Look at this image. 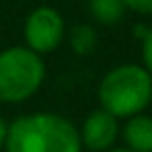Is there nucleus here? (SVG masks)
I'll return each mask as SVG.
<instances>
[{
    "label": "nucleus",
    "mask_w": 152,
    "mask_h": 152,
    "mask_svg": "<svg viewBox=\"0 0 152 152\" xmlns=\"http://www.w3.org/2000/svg\"><path fill=\"white\" fill-rule=\"evenodd\" d=\"M123 5L137 14H152V0H123Z\"/></svg>",
    "instance_id": "obj_10"
},
{
    "label": "nucleus",
    "mask_w": 152,
    "mask_h": 152,
    "mask_svg": "<svg viewBox=\"0 0 152 152\" xmlns=\"http://www.w3.org/2000/svg\"><path fill=\"white\" fill-rule=\"evenodd\" d=\"M141 40H143V47H141V54H143V65H145L148 74L152 76V29H148L145 36H143Z\"/></svg>",
    "instance_id": "obj_9"
},
{
    "label": "nucleus",
    "mask_w": 152,
    "mask_h": 152,
    "mask_svg": "<svg viewBox=\"0 0 152 152\" xmlns=\"http://www.w3.org/2000/svg\"><path fill=\"white\" fill-rule=\"evenodd\" d=\"M7 152H81V134L65 116L52 112L25 114L7 125Z\"/></svg>",
    "instance_id": "obj_1"
},
{
    "label": "nucleus",
    "mask_w": 152,
    "mask_h": 152,
    "mask_svg": "<svg viewBox=\"0 0 152 152\" xmlns=\"http://www.w3.org/2000/svg\"><path fill=\"white\" fill-rule=\"evenodd\" d=\"M45 81V63L29 47L0 52V101L23 103L38 92Z\"/></svg>",
    "instance_id": "obj_3"
},
{
    "label": "nucleus",
    "mask_w": 152,
    "mask_h": 152,
    "mask_svg": "<svg viewBox=\"0 0 152 152\" xmlns=\"http://www.w3.org/2000/svg\"><path fill=\"white\" fill-rule=\"evenodd\" d=\"M81 143L92 152H105L112 148V143L119 137V119L110 114L107 110L99 107L94 112H90V116L85 119L81 132Z\"/></svg>",
    "instance_id": "obj_5"
},
{
    "label": "nucleus",
    "mask_w": 152,
    "mask_h": 152,
    "mask_svg": "<svg viewBox=\"0 0 152 152\" xmlns=\"http://www.w3.org/2000/svg\"><path fill=\"white\" fill-rule=\"evenodd\" d=\"M69 45H72V49H74L76 54H81V56L92 54L94 47H96L94 27H90V25H78V27H74L72 34H69Z\"/></svg>",
    "instance_id": "obj_8"
},
{
    "label": "nucleus",
    "mask_w": 152,
    "mask_h": 152,
    "mask_svg": "<svg viewBox=\"0 0 152 152\" xmlns=\"http://www.w3.org/2000/svg\"><path fill=\"white\" fill-rule=\"evenodd\" d=\"M5 139H7V123L0 119V148L5 145Z\"/></svg>",
    "instance_id": "obj_11"
},
{
    "label": "nucleus",
    "mask_w": 152,
    "mask_h": 152,
    "mask_svg": "<svg viewBox=\"0 0 152 152\" xmlns=\"http://www.w3.org/2000/svg\"><path fill=\"white\" fill-rule=\"evenodd\" d=\"M25 43L36 54H49L65 38V20L54 7L40 5L25 20Z\"/></svg>",
    "instance_id": "obj_4"
},
{
    "label": "nucleus",
    "mask_w": 152,
    "mask_h": 152,
    "mask_svg": "<svg viewBox=\"0 0 152 152\" xmlns=\"http://www.w3.org/2000/svg\"><path fill=\"white\" fill-rule=\"evenodd\" d=\"M101 107L116 119H128L143 112L152 101V76L145 67L119 65L103 76L99 85Z\"/></svg>",
    "instance_id": "obj_2"
},
{
    "label": "nucleus",
    "mask_w": 152,
    "mask_h": 152,
    "mask_svg": "<svg viewBox=\"0 0 152 152\" xmlns=\"http://www.w3.org/2000/svg\"><path fill=\"white\" fill-rule=\"evenodd\" d=\"M90 11L96 23L114 25L123 18L125 5H123V0H90Z\"/></svg>",
    "instance_id": "obj_7"
},
{
    "label": "nucleus",
    "mask_w": 152,
    "mask_h": 152,
    "mask_svg": "<svg viewBox=\"0 0 152 152\" xmlns=\"http://www.w3.org/2000/svg\"><path fill=\"white\" fill-rule=\"evenodd\" d=\"M123 139L130 150L134 152H152V116L134 114L128 116V123L123 128Z\"/></svg>",
    "instance_id": "obj_6"
},
{
    "label": "nucleus",
    "mask_w": 152,
    "mask_h": 152,
    "mask_svg": "<svg viewBox=\"0 0 152 152\" xmlns=\"http://www.w3.org/2000/svg\"><path fill=\"white\" fill-rule=\"evenodd\" d=\"M107 152H134V150H130V148H112Z\"/></svg>",
    "instance_id": "obj_12"
}]
</instances>
